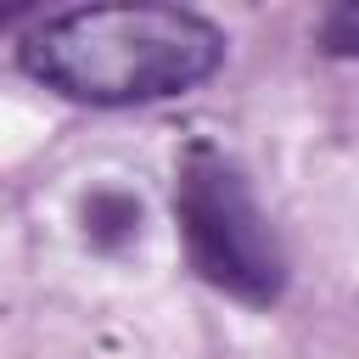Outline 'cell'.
<instances>
[{"mask_svg": "<svg viewBox=\"0 0 359 359\" xmlns=\"http://www.w3.org/2000/svg\"><path fill=\"white\" fill-rule=\"evenodd\" d=\"M174 219H180L185 264L208 286H219L252 309H269L286 292V252H280L241 163L224 157L219 146H208V140L185 146L180 174H174Z\"/></svg>", "mask_w": 359, "mask_h": 359, "instance_id": "cell-2", "label": "cell"}, {"mask_svg": "<svg viewBox=\"0 0 359 359\" xmlns=\"http://www.w3.org/2000/svg\"><path fill=\"white\" fill-rule=\"evenodd\" d=\"M17 62L67 101L146 107L208 84L224 62V34L185 6H79L22 34Z\"/></svg>", "mask_w": 359, "mask_h": 359, "instance_id": "cell-1", "label": "cell"}, {"mask_svg": "<svg viewBox=\"0 0 359 359\" xmlns=\"http://www.w3.org/2000/svg\"><path fill=\"white\" fill-rule=\"evenodd\" d=\"M320 50L325 56H359V0H342L320 17Z\"/></svg>", "mask_w": 359, "mask_h": 359, "instance_id": "cell-3", "label": "cell"}]
</instances>
